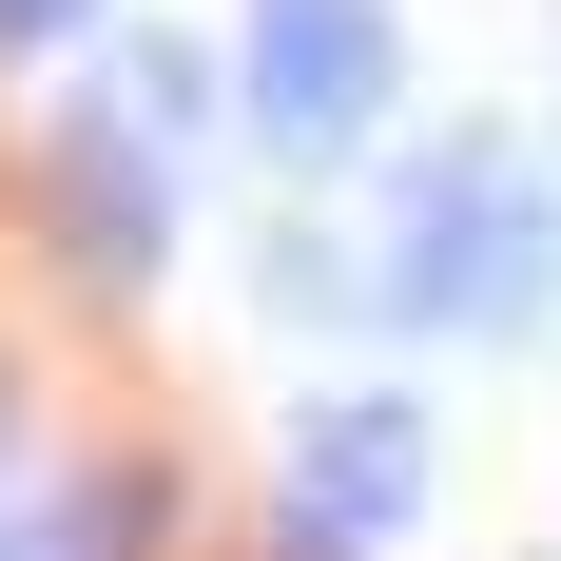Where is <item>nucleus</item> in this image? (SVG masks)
I'll use <instances>...</instances> for the list:
<instances>
[{
  "label": "nucleus",
  "instance_id": "nucleus-5",
  "mask_svg": "<svg viewBox=\"0 0 561 561\" xmlns=\"http://www.w3.org/2000/svg\"><path fill=\"white\" fill-rule=\"evenodd\" d=\"M116 98L156 116L174 156H194V136L232 116V39H194V20H116Z\"/></svg>",
  "mask_w": 561,
  "mask_h": 561
},
{
  "label": "nucleus",
  "instance_id": "nucleus-3",
  "mask_svg": "<svg viewBox=\"0 0 561 561\" xmlns=\"http://www.w3.org/2000/svg\"><path fill=\"white\" fill-rule=\"evenodd\" d=\"M174 174H194V156H174L156 116L116 98V78H78V116L39 136V232H58V272H78V290H156V272H174Z\"/></svg>",
  "mask_w": 561,
  "mask_h": 561
},
{
  "label": "nucleus",
  "instance_id": "nucleus-1",
  "mask_svg": "<svg viewBox=\"0 0 561 561\" xmlns=\"http://www.w3.org/2000/svg\"><path fill=\"white\" fill-rule=\"evenodd\" d=\"M368 330L388 348H542L561 330V174L504 116H446L368 194Z\"/></svg>",
  "mask_w": 561,
  "mask_h": 561
},
{
  "label": "nucleus",
  "instance_id": "nucleus-2",
  "mask_svg": "<svg viewBox=\"0 0 561 561\" xmlns=\"http://www.w3.org/2000/svg\"><path fill=\"white\" fill-rule=\"evenodd\" d=\"M232 116L290 174H348L407 116V0H232Z\"/></svg>",
  "mask_w": 561,
  "mask_h": 561
},
{
  "label": "nucleus",
  "instance_id": "nucleus-6",
  "mask_svg": "<svg viewBox=\"0 0 561 561\" xmlns=\"http://www.w3.org/2000/svg\"><path fill=\"white\" fill-rule=\"evenodd\" d=\"M156 484L116 465V484H0V561H136Z\"/></svg>",
  "mask_w": 561,
  "mask_h": 561
},
{
  "label": "nucleus",
  "instance_id": "nucleus-4",
  "mask_svg": "<svg viewBox=\"0 0 561 561\" xmlns=\"http://www.w3.org/2000/svg\"><path fill=\"white\" fill-rule=\"evenodd\" d=\"M426 484H446L426 388H310V407H290V504H272V542H348V561H388L407 523H426Z\"/></svg>",
  "mask_w": 561,
  "mask_h": 561
},
{
  "label": "nucleus",
  "instance_id": "nucleus-7",
  "mask_svg": "<svg viewBox=\"0 0 561 561\" xmlns=\"http://www.w3.org/2000/svg\"><path fill=\"white\" fill-rule=\"evenodd\" d=\"M98 20H116V0H0V78H39V58H78Z\"/></svg>",
  "mask_w": 561,
  "mask_h": 561
},
{
  "label": "nucleus",
  "instance_id": "nucleus-9",
  "mask_svg": "<svg viewBox=\"0 0 561 561\" xmlns=\"http://www.w3.org/2000/svg\"><path fill=\"white\" fill-rule=\"evenodd\" d=\"M272 561H348V542H272Z\"/></svg>",
  "mask_w": 561,
  "mask_h": 561
},
{
  "label": "nucleus",
  "instance_id": "nucleus-8",
  "mask_svg": "<svg viewBox=\"0 0 561 561\" xmlns=\"http://www.w3.org/2000/svg\"><path fill=\"white\" fill-rule=\"evenodd\" d=\"M0 484H20V388H0Z\"/></svg>",
  "mask_w": 561,
  "mask_h": 561
}]
</instances>
